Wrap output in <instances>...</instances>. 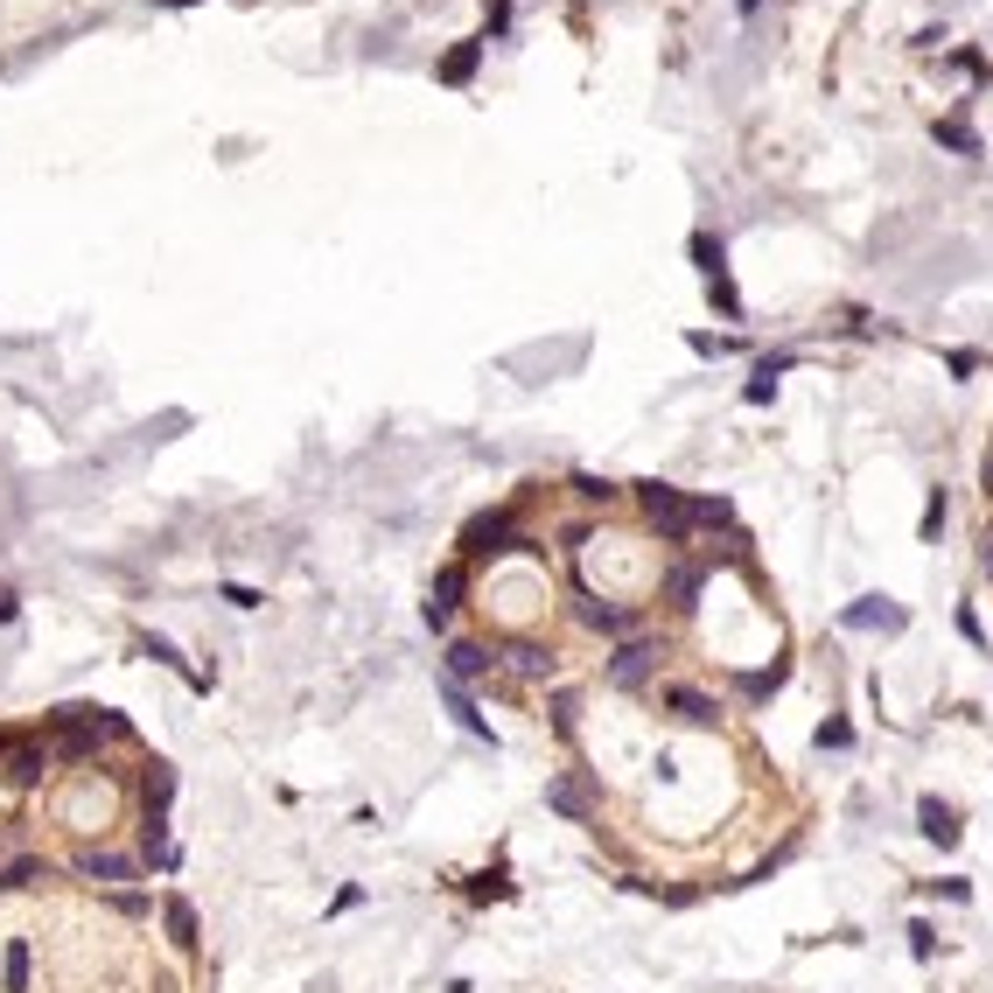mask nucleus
I'll list each match as a JSON object with an SVG mask.
<instances>
[{"instance_id":"nucleus-12","label":"nucleus","mask_w":993,"mask_h":993,"mask_svg":"<svg viewBox=\"0 0 993 993\" xmlns=\"http://www.w3.org/2000/svg\"><path fill=\"white\" fill-rule=\"evenodd\" d=\"M168 797H176V770H168V762H147V777H141V818H168Z\"/></svg>"},{"instance_id":"nucleus-20","label":"nucleus","mask_w":993,"mask_h":993,"mask_svg":"<svg viewBox=\"0 0 993 993\" xmlns=\"http://www.w3.org/2000/svg\"><path fill=\"white\" fill-rule=\"evenodd\" d=\"M700 581H706V567H672V581H665V595H672V609H693Z\"/></svg>"},{"instance_id":"nucleus-27","label":"nucleus","mask_w":993,"mask_h":993,"mask_svg":"<svg viewBox=\"0 0 993 993\" xmlns=\"http://www.w3.org/2000/svg\"><path fill=\"white\" fill-rule=\"evenodd\" d=\"M553 728H560V735H574V693H560V700H553Z\"/></svg>"},{"instance_id":"nucleus-8","label":"nucleus","mask_w":993,"mask_h":993,"mask_svg":"<svg viewBox=\"0 0 993 993\" xmlns=\"http://www.w3.org/2000/svg\"><path fill=\"white\" fill-rule=\"evenodd\" d=\"M916 833L930 839V847H959V805L951 797H916Z\"/></svg>"},{"instance_id":"nucleus-15","label":"nucleus","mask_w":993,"mask_h":993,"mask_svg":"<svg viewBox=\"0 0 993 993\" xmlns=\"http://www.w3.org/2000/svg\"><path fill=\"white\" fill-rule=\"evenodd\" d=\"M35 882H49V861H43V853H22V861L0 868V895H22V889H35Z\"/></svg>"},{"instance_id":"nucleus-26","label":"nucleus","mask_w":993,"mask_h":993,"mask_svg":"<svg viewBox=\"0 0 993 993\" xmlns=\"http://www.w3.org/2000/svg\"><path fill=\"white\" fill-rule=\"evenodd\" d=\"M930 889H938L945 903H972V882H959V874H945V882H930Z\"/></svg>"},{"instance_id":"nucleus-22","label":"nucleus","mask_w":993,"mask_h":993,"mask_svg":"<svg viewBox=\"0 0 993 993\" xmlns=\"http://www.w3.org/2000/svg\"><path fill=\"white\" fill-rule=\"evenodd\" d=\"M818 749H853V728H847V721H818Z\"/></svg>"},{"instance_id":"nucleus-28","label":"nucleus","mask_w":993,"mask_h":993,"mask_svg":"<svg viewBox=\"0 0 993 993\" xmlns=\"http://www.w3.org/2000/svg\"><path fill=\"white\" fill-rule=\"evenodd\" d=\"M938 532H945V490L930 496V511H924V539H938Z\"/></svg>"},{"instance_id":"nucleus-16","label":"nucleus","mask_w":993,"mask_h":993,"mask_svg":"<svg viewBox=\"0 0 993 993\" xmlns=\"http://www.w3.org/2000/svg\"><path fill=\"white\" fill-rule=\"evenodd\" d=\"M442 693H448V714H455V721H462V735H476V741H490V721H483V714H476V700H469V685H455V679H448V685H442Z\"/></svg>"},{"instance_id":"nucleus-7","label":"nucleus","mask_w":993,"mask_h":993,"mask_svg":"<svg viewBox=\"0 0 993 993\" xmlns=\"http://www.w3.org/2000/svg\"><path fill=\"white\" fill-rule=\"evenodd\" d=\"M658 706H665L672 721H685V728H714V721H721V700L700 693V685H665Z\"/></svg>"},{"instance_id":"nucleus-24","label":"nucleus","mask_w":993,"mask_h":993,"mask_svg":"<svg viewBox=\"0 0 993 993\" xmlns=\"http://www.w3.org/2000/svg\"><path fill=\"white\" fill-rule=\"evenodd\" d=\"M469 70H476V43H462V49H455V56H448V64H442V78H448V85H462V78H469Z\"/></svg>"},{"instance_id":"nucleus-32","label":"nucleus","mask_w":993,"mask_h":993,"mask_svg":"<svg viewBox=\"0 0 993 993\" xmlns=\"http://www.w3.org/2000/svg\"><path fill=\"white\" fill-rule=\"evenodd\" d=\"M980 574L993 581V532H986V539H980Z\"/></svg>"},{"instance_id":"nucleus-6","label":"nucleus","mask_w":993,"mask_h":993,"mask_svg":"<svg viewBox=\"0 0 993 993\" xmlns=\"http://www.w3.org/2000/svg\"><path fill=\"white\" fill-rule=\"evenodd\" d=\"M462 588H469V567L455 560V567H442L434 574V588H427V602H420V616H427V629L442 637V629L455 623V602H462Z\"/></svg>"},{"instance_id":"nucleus-11","label":"nucleus","mask_w":993,"mask_h":993,"mask_svg":"<svg viewBox=\"0 0 993 993\" xmlns=\"http://www.w3.org/2000/svg\"><path fill=\"white\" fill-rule=\"evenodd\" d=\"M161 930H168V945H176V951H197L203 945L197 903H189V895H161Z\"/></svg>"},{"instance_id":"nucleus-4","label":"nucleus","mask_w":993,"mask_h":993,"mask_svg":"<svg viewBox=\"0 0 993 993\" xmlns=\"http://www.w3.org/2000/svg\"><path fill=\"white\" fill-rule=\"evenodd\" d=\"M532 539H518V532H511V511H490V518H476L469 532H462V553H469V560H483V553H490V560H504V553H525Z\"/></svg>"},{"instance_id":"nucleus-33","label":"nucleus","mask_w":993,"mask_h":993,"mask_svg":"<svg viewBox=\"0 0 993 993\" xmlns=\"http://www.w3.org/2000/svg\"><path fill=\"white\" fill-rule=\"evenodd\" d=\"M14 609H22V602H14V588H0V623H14Z\"/></svg>"},{"instance_id":"nucleus-23","label":"nucleus","mask_w":993,"mask_h":993,"mask_svg":"<svg viewBox=\"0 0 993 993\" xmlns=\"http://www.w3.org/2000/svg\"><path fill=\"white\" fill-rule=\"evenodd\" d=\"M938 141H945V147H959V155H980V141H972V126H959V120H945V126H938Z\"/></svg>"},{"instance_id":"nucleus-34","label":"nucleus","mask_w":993,"mask_h":993,"mask_svg":"<svg viewBox=\"0 0 993 993\" xmlns=\"http://www.w3.org/2000/svg\"><path fill=\"white\" fill-rule=\"evenodd\" d=\"M14 741H22V735H14V728H0V762H8V749H14Z\"/></svg>"},{"instance_id":"nucleus-1","label":"nucleus","mask_w":993,"mask_h":993,"mask_svg":"<svg viewBox=\"0 0 993 993\" xmlns=\"http://www.w3.org/2000/svg\"><path fill=\"white\" fill-rule=\"evenodd\" d=\"M49 762H56L49 735H22L8 749V762H0V784H8V791H35V784H49Z\"/></svg>"},{"instance_id":"nucleus-31","label":"nucleus","mask_w":993,"mask_h":993,"mask_svg":"<svg viewBox=\"0 0 993 993\" xmlns=\"http://www.w3.org/2000/svg\"><path fill=\"white\" fill-rule=\"evenodd\" d=\"M777 399V378H749V406H770Z\"/></svg>"},{"instance_id":"nucleus-18","label":"nucleus","mask_w":993,"mask_h":993,"mask_svg":"<svg viewBox=\"0 0 993 993\" xmlns=\"http://www.w3.org/2000/svg\"><path fill=\"white\" fill-rule=\"evenodd\" d=\"M511 672L518 679H553V651H539V644H511Z\"/></svg>"},{"instance_id":"nucleus-14","label":"nucleus","mask_w":993,"mask_h":993,"mask_svg":"<svg viewBox=\"0 0 993 993\" xmlns=\"http://www.w3.org/2000/svg\"><path fill=\"white\" fill-rule=\"evenodd\" d=\"M490 665H496V658L483 651V644H469V637H455V644H448V679H455V685H469V679H483V672H490Z\"/></svg>"},{"instance_id":"nucleus-3","label":"nucleus","mask_w":993,"mask_h":993,"mask_svg":"<svg viewBox=\"0 0 993 993\" xmlns=\"http://www.w3.org/2000/svg\"><path fill=\"white\" fill-rule=\"evenodd\" d=\"M637 496H644V511H651V525L665 539H685V532H693V496H679L672 483H637Z\"/></svg>"},{"instance_id":"nucleus-19","label":"nucleus","mask_w":993,"mask_h":993,"mask_svg":"<svg viewBox=\"0 0 993 993\" xmlns=\"http://www.w3.org/2000/svg\"><path fill=\"white\" fill-rule=\"evenodd\" d=\"M735 685H741V700H749V706H762L777 685H784V665H770V672H735Z\"/></svg>"},{"instance_id":"nucleus-25","label":"nucleus","mask_w":993,"mask_h":993,"mask_svg":"<svg viewBox=\"0 0 993 993\" xmlns=\"http://www.w3.org/2000/svg\"><path fill=\"white\" fill-rule=\"evenodd\" d=\"M910 951H916V959H930V951H938V930H930L924 916H916V924H910Z\"/></svg>"},{"instance_id":"nucleus-10","label":"nucleus","mask_w":993,"mask_h":993,"mask_svg":"<svg viewBox=\"0 0 993 993\" xmlns=\"http://www.w3.org/2000/svg\"><path fill=\"white\" fill-rule=\"evenodd\" d=\"M839 623H847V629H882V637H895V629H903L910 616H903V609H895L889 595H861V602H853Z\"/></svg>"},{"instance_id":"nucleus-35","label":"nucleus","mask_w":993,"mask_h":993,"mask_svg":"<svg viewBox=\"0 0 993 993\" xmlns=\"http://www.w3.org/2000/svg\"><path fill=\"white\" fill-rule=\"evenodd\" d=\"M980 483H986V496H993V448H986V469H980Z\"/></svg>"},{"instance_id":"nucleus-29","label":"nucleus","mask_w":993,"mask_h":993,"mask_svg":"<svg viewBox=\"0 0 993 993\" xmlns=\"http://www.w3.org/2000/svg\"><path fill=\"white\" fill-rule=\"evenodd\" d=\"M574 490L588 496V504H609V496H616V490H609V483H595V476H574Z\"/></svg>"},{"instance_id":"nucleus-5","label":"nucleus","mask_w":993,"mask_h":993,"mask_svg":"<svg viewBox=\"0 0 993 993\" xmlns=\"http://www.w3.org/2000/svg\"><path fill=\"white\" fill-rule=\"evenodd\" d=\"M141 853H120V847H85L78 853V874L85 882H99V889H120V882H141Z\"/></svg>"},{"instance_id":"nucleus-13","label":"nucleus","mask_w":993,"mask_h":993,"mask_svg":"<svg viewBox=\"0 0 993 993\" xmlns=\"http://www.w3.org/2000/svg\"><path fill=\"white\" fill-rule=\"evenodd\" d=\"M546 805L560 818H588L595 812V791H588V777H560V784H546Z\"/></svg>"},{"instance_id":"nucleus-2","label":"nucleus","mask_w":993,"mask_h":993,"mask_svg":"<svg viewBox=\"0 0 993 993\" xmlns=\"http://www.w3.org/2000/svg\"><path fill=\"white\" fill-rule=\"evenodd\" d=\"M651 672H658V644L651 637H623L616 651H609V685H623V693L651 685Z\"/></svg>"},{"instance_id":"nucleus-21","label":"nucleus","mask_w":993,"mask_h":993,"mask_svg":"<svg viewBox=\"0 0 993 993\" xmlns=\"http://www.w3.org/2000/svg\"><path fill=\"white\" fill-rule=\"evenodd\" d=\"M693 525H728V496H693Z\"/></svg>"},{"instance_id":"nucleus-17","label":"nucleus","mask_w":993,"mask_h":993,"mask_svg":"<svg viewBox=\"0 0 993 993\" xmlns=\"http://www.w3.org/2000/svg\"><path fill=\"white\" fill-rule=\"evenodd\" d=\"M588 629H609V637H637V609H616V602H588Z\"/></svg>"},{"instance_id":"nucleus-9","label":"nucleus","mask_w":993,"mask_h":993,"mask_svg":"<svg viewBox=\"0 0 993 993\" xmlns=\"http://www.w3.org/2000/svg\"><path fill=\"white\" fill-rule=\"evenodd\" d=\"M0 993H35V945L29 938L0 945Z\"/></svg>"},{"instance_id":"nucleus-30","label":"nucleus","mask_w":993,"mask_h":993,"mask_svg":"<svg viewBox=\"0 0 993 993\" xmlns=\"http://www.w3.org/2000/svg\"><path fill=\"white\" fill-rule=\"evenodd\" d=\"M693 350H700V357H728L735 343H728V336H693Z\"/></svg>"}]
</instances>
